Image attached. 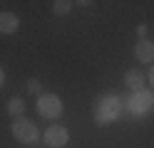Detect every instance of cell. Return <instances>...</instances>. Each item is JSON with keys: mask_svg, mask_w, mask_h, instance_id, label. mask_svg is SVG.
Here are the masks:
<instances>
[{"mask_svg": "<svg viewBox=\"0 0 154 148\" xmlns=\"http://www.w3.org/2000/svg\"><path fill=\"white\" fill-rule=\"evenodd\" d=\"M42 138H45V143L50 146V148H65L67 143H70V131H67L65 126L52 123V126L42 133Z\"/></svg>", "mask_w": 154, "mask_h": 148, "instance_id": "obj_5", "label": "cell"}, {"mask_svg": "<svg viewBox=\"0 0 154 148\" xmlns=\"http://www.w3.org/2000/svg\"><path fill=\"white\" fill-rule=\"evenodd\" d=\"M147 82H149V86L154 89V67L149 69V74H147Z\"/></svg>", "mask_w": 154, "mask_h": 148, "instance_id": "obj_13", "label": "cell"}, {"mask_svg": "<svg viewBox=\"0 0 154 148\" xmlns=\"http://www.w3.org/2000/svg\"><path fill=\"white\" fill-rule=\"evenodd\" d=\"M152 106H154V94L147 91V89H142V91H134V94L129 96V101H127V109H129L134 116H144Z\"/></svg>", "mask_w": 154, "mask_h": 148, "instance_id": "obj_4", "label": "cell"}, {"mask_svg": "<svg viewBox=\"0 0 154 148\" xmlns=\"http://www.w3.org/2000/svg\"><path fill=\"white\" fill-rule=\"evenodd\" d=\"M124 84H127L132 91H142L144 84H147V77H144L139 69H127V72H124Z\"/></svg>", "mask_w": 154, "mask_h": 148, "instance_id": "obj_8", "label": "cell"}, {"mask_svg": "<svg viewBox=\"0 0 154 148\" xmlns=\"http://www.w3.org/2000/svg\"><path fill=\"white\" fill-rule=\"evenodd\" d=\"M5 84V72H3V67H0V86Z\"/></svg>", "mask_w": 154, "mask_h": 148, "instance_id": "obj_14", "label": "cell"}, {"mask_svg": "<svg viewBox=\"0 0 154 148\" xmlns=\"http://www.w3.org/2000/svg\"><path fill=\"white\" fill-rule=\"evenodd\" d=\"M122 114V99L117 94H107L102 96L97 106H94V121H97V126H109L112 121H117Z\"/></svg>", "mask_w": 154, "mask_h": 148, "instance_id": "obj_1", "label": "cell"}, {"mask_svg": "<svg viewBox=\"0 0 154 148\" xmlns=\"http://www.w3.org/2000/svg\"><path fill=\"white\" fill-rule=\"evenodd\" d=\"M23 111H25V101H23L20 96H13L10 101H8V114H10L13 118H20Z\"/></svg>", "mask_w": 154, "mask_h": 148, "instance_id": "obj_9", "label": "cell"}, {"mask_svg": "<svg viewBox=\"0 0 154 148\" xmlns=\"http://www.w3.org/2000/svg\"><path fill=\"white\" fill-rule=\"evenodd\" d=\"M27 91H30V94H40L42 91V84H40V79H30V82H27Z\"/></svg>", "mask_w": 154, "mask_h": 148, "instance_id": "obj_11", "label": "cell"}, {"mask_svg": "<svg viewBox=\"0 0 154 148\" xmlns=\"http://www.w3.org/2000/svg\"><path fill=\"white\" fill-rule=\"evenodd\" d=\"M134 57H137V62H142V64H152L154 62V42L152 39H139V42L134 45Z\"/></svg>", "mask_w": 154, "mask_h": 148, "instance_id": "obj_6", "label": "cell"}, {"mask_svg": "<svg viewBox=\"0 0 154 148\" xmlns=\"http://www.w3.org/2000/svg\"><path fill=\"white\" fill-rule=\"evenodd\" d=\"M52 10H55V15H67L72 10V3H70V0H55Z\"/></svg>", "mask_w": 154, "mask_h": 148, "instance_id": "obj_10", "label": "cell"}, {"mask_svg": "<svg viewBox=\"0 0 154 148\" xmlns=\"http://www.w3.org/2000/svg\"><path fill=\"white\" fill-rule=\"evenodd\" d=\"M37 114H40L42 118H50V121H52V118H60L62 116V99L60 96H57V94H40V96H37Z\"/></svg>", "mask_w": 154, "mask_h": 148, "instance_id": "obj_3", "label": "cell"}, {"mask_svg": "<svg viewBox=\"0 0 154 148\" xmlns=\"http://www.w3.org/2000/svg\"><path fill=\"white\" fill-rule=\"evenodd\" d=\"M10 131L15 136V141L17 143H25V146H32L37 143V138H40V131H37V126L30 121V118H13V123H10Z\"/></svg>", "mask_w": 154, "mask_h": 148, "instance_id": "obj_2", "label": "cell"}, {"mask_svg": "<svg viewBox=\"0 0 154 148\" xmlns=\"http://www.w3.org/2000/svg\"><path fill=\"white\" fill-rule=\"evenodd\" d=\"M147 32H149V27H147V25H137V35H139L142 39H147Z\"/></svg>", "mask_w": 154, "mask_h": 148, "instance_id": "obj_12", "label": "cell"}, {"mask_svg": "<svg viewBox=\"0 0 154 148\" xmlns=\"http://www.w3.org/2000/svg\"><path fill=\"white\" fill-rule=\"evenodd\" d=\"M17 27H20V17L10 10H5V13H0V32L3 35H13L17 32Z\"/></svg>", "mask_w": 154, "mask_h": 148, "instance_id": "obj_7", "label": "cell"}]
</instances>
